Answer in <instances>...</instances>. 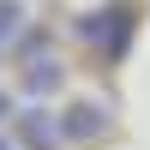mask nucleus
Here are the masks:
<instances>
[{
  "mask_svg": "<svg viewBox=\"0 0 150 150\" xmlns=\"http://www.w3.org/2000/svg\"><path fill=\"white\" fill-rule=\"evenodd\" d=\"M78 36H84V42H90L102 60H120V54H126V42H132V12H126V6H102V12H84Z\"/></svg>",
  "mask_w": 150,
  "mask_h": 150,
  "instance_id": "1",
  "label": "nucleus"
},
{
  "mask_svg": "<svg viewBox=\"0 0 150 150\" xmlns=\"http://www.w3.org/2000/svg\"><path fill=\"white\" fill-rule=\"evenodd\" d=\"M12 144H24V150H60V114H48V108H18Z\"/></svg>",
  "mask_w": 150,
  "mask_h": 150,
  "instance_id": "2",
  "label": "nucleus"
},
{
  "mask_svg": "<svg viewBox=\"0 0 150 150\" xmlns=\"http://www.w3.org/2000/svg\"><path fill=\"white\" fill-rule=\"evenodd\" d=\"M102 132H108V108L102 102H72L66 114H60V138L90 144V138H102Z\"/></svg>",
  "mask_w": 150,
  "mask_h": 150,
  "instance_id": "3",
  "label": "nucleus"
},
{
  "mask_svg": "<svg viewBox=\"0 0 150 150\" xmlns=\"http://www.w3.org/2000/svg\"><path fill=\"white\" fill-rule=\"evenodd\" d=\"M60 84H66V66H60L54 54H36V60H24V96H54Z\"/></svg>",
  "mask_w": 150,
  "mask_h": 150,
  "instance_id": "4",
  "label": "nucleus"
},
{
  "mask_svg": "<svg viewBox=\"0 0 150 150\" xmlns=\"http://www.w3.org/2000/svg\"><path fill=\"white\" fill-rule=\"evenodd\" d=\"M24 42V6L18 0H0V54Z\"/></svg>",
  "mask_w": 150,
  "mask_h": 150,
  "instance_id": "5",
  "label": "nucleus"
},
{
  "mask_svg": "<svg viewBox=\"0 0 150 150\" xmlns=\"http://www.w3.org/2000/svg\"><path fill=\"white\" fill-rule=\"evenodd\" d=\"M0 120H18V102H12V90H0Z\"/></svg>",
  "mask_w": 150,
  "mask_h": 150,
  "instance_id": "6",
  "label": "nucleus"
},
{
  "mask_svg": "<svg viewBox=\"0 0 150 150\" xmlns=\"http://www.w3.org/2000/svg\"><path fill=\"white\" fill-rule=\"evenodd\" d=\"M0 150H18V144H12V138H6V132H0Z\"/></svg>",
  "mask_w": 150,
  "mask_h": 150,
  "instance_id": "7",
  "label": "nucleus"
}]
</instances>
